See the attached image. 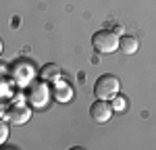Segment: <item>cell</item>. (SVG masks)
I'll use <instances>...</instances> for the list:
<instances>
[{
    "instance_id": "9c48e42d",
    "label": "cell",
    "mask_w": 156,
    "mask_h": 150,
    "mask_svg": "<svg viewBox=\"0 0 156 150\" xmlns=\"http://www.w3.org/2000/svg\"><path fill=\"white\" fill-rule=\"evenodd\" d=\"M40 79H44V81H48V84L50 81L56 84L60 79V67L58 65H52V62H50V65H44L42 71H40Z\"/></svg>"
},
{
    "instance_id": "4fadbf2b",
    "label": "cell",
    "mask_w": 156,
    "mask_h": 150,
    "mask_svg": "<svg viewBox=\"0 0 156 150\" xmlns=\"http://www.w3.org/2000/svg\"><path fill=\"white\" fill-rule=\"evenodd\" d=\"M2 50H4V44H2V38H0V54H2Z\"/></svg>"
},
{
    "instance_id": "3957f363",
    "label": "cell",
    "mask_w": 156,
    "mask_h": 150,
    "mask_svg": "<svg viewBox=\"0 0 156 150\" xmlns=\"http://www.w3.org/2000/svg\"><path fill=\"white\" fill-rule=\"evenodd\" d=\"M119 90H121L119 79L110 73L100 75L96 79V84H94V94H96V98H102V100H112L119 94Z\"/></svg>"
},
{
    "instance_id": "30bf717a",
    "label": "cell",
    "mask_w": 156,
    "mask_h": 150,
    "mask_svg": "<svg viewBox=\"0 0 156 150\" xmlns=\"http://www.w3.org/2000/svg\"><path fill=\"white\" fill-rule=\"evenodd\" d=\"M110 102H112V111H117V112H123V111H125V106H127V98L121 96V94H117Z\"/></svg>"
},
{
    "instance_id": "ba28073f",
    "label": "cell",
    "mask_w": 156,
    "mask_h": 150,
    "mask_svg": "<svg viewBox=\"0 0 156 150\" xmlns=\"http://www.w3.org/2000/svg\"><path fill=\"white\" fill-rule=\"evenodd\" d=\"M54 98L58 100V102H69V100L73 98V90H71V86L69 84H65V81H56V86H54Z\"/></svg>"
},
{
    "instance_id": "6da1fadb",
    "label": "cell",
    "mask_w": 156,
    "mask_h": 150,
    "mask_svg": "<svg viewBox=\"0 0 156 150\" xmlns=\"http://www.w3.org/2000/svg\"><path fill=\"white\" fill-rule=\"evenodd\" d=\"M52 96V90L48 88V81L40 79V81H31L29 90H27V102L31 109H46Z\"/></svg>"
},
{
    "instance_id": "7c38bea8",
    "label": "cell",
    "mask_w": 156,
    "mask_h": 150,
    "mask_svg": "<svg viewBox=\"0 0 156 150\" xmlns=\"http://www.w3.org/2000/svg\"><path fill=\"white\" fill-rule=\"evenodd\" d=\"M6 111H9V106H6V102H4V100L0 98V117H2V115H6Z\"/></svg>"
},
{
    "instance_id": "8fae6325",
    "label": "cell",
    "mask_w": 156,
    "mask_h": 150,
    "mask_svg": "<svg viewBox=\"0 0 156 150\" xmlns=\"http://www.w3.org/2000/svg\"><path fill=\"white\" fill-rule=\"evenodd\" d=\"M6 138H9V121H4L0 117V146L6 142Z\"/></svg>"
},
{
    "instance_id": "8992f818",
    "label": "cell",
    "mask_w": 156,
    "mask_h": 150,
    "mask_svg": "<svg viewBox=\"0 0 156 150\" xmlns=\"http://www.w3.org/2000/svg\"><path fill=\"white\" fill-rule=\"evenodd\" d=\"M29 119H31V109L25 106V104H12L6 111V121L12 125H23Z\"/></svg>"
},
{
    "instance_id": "52a82bcc",
    "label": "cell",
    "mask_w": 156,
    "mask_h": 150,
    "mask_svg": "<svg viewBox=\"0 0 156 150\" xmlns=\"http://www.w3.org/2000/svg\"><path fill=\"white\" fill-rule=\"evenodd\" d=\"M137 48H140L137 38H133V36H121L119 38V50L123 54H127V56H129V54H135Z\"/></svg>"
},
{
    "instance_id": "277c9868",
    "label": "cell",
    "mask_w": 156,
    "mask_h": 150,
    "mask_svg": "<svg viewBox=\"0 0 156 150\" xmlns=\"http://www.w3.org/2000/svg\"><path fill=\"white\" fill-rule=\"evenodd\" d=\"M36 77V67L34 62L27 61V59H19V61L12 65V79L19 84V86H27L31 84Z\"/></svg>"
},
{
    "instance_id": "7a4b0ae2",
    "label": "cell",
    "mask_w": 156,
    "mask_h": 150,
    "mask_svg": "<svg viewBox=\"0 0 156 150\" xmlns=\"http://www.w3.org/2000/svg\"><path fill=\"white\" fill-rule=\"evenodd\" d=\"M92 44L98 52L112 54L115 50H119V34L112 31V29H100L92 36Z\"/></svg>"
},
{
    "instance_id": "5b68a950",
    "label": "cell",
    "mask_w": 156,
    "mask_h": 150,
    "mask_svg": "<svg viewBox=\"0 0 156 150\" xmlns=\"http://www.w3.org/2000/svg\"><path fill=\"white\" fill-rule=\"evenodd\" d=\"M112 104L108 102V100H102L98 98L92 106H90V115H92V119L96 121V123H108L110 121V117H112Z\"/></svg>"
}]
</instances>
